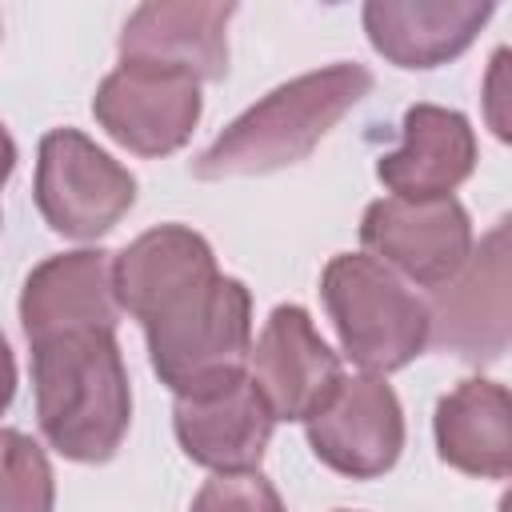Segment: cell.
Segmentation results:
<instances>
[{"mask_svg": "<svg viewBox=\"0 0 512 512\" xmlns=\"http://www.w3.org/2000/svg\"><path fill=\"white\" fill-rule=\"evenodd\" d=\"M312 452L340 476H384L404 448V412L380 376H344L332 400L304 420Z\"/></svg>", "mask_w": 512, "mask_h": 512, "instance_id": "9", "label": "cell"}, {"mask_svg": "<svg viewBox=\"0 0 512 512\" xmlns=\"http://www.w3.org/2000/svg\"><path fill=\"white\" fill-rule=\"evenodd\" d=\"M220 272L208 240L184 224H160L136 236L112 260V288L120 312L148 320L164 300L184 292L188 284Z\"/></svg>", "mask_w": 512, "mask_h": 512, "instance_id": "16", "label": "cell"}, {"mask_svg": "<svg viewBox=\"0 0 512 512\" xmlns=\"http://www.w3.org/2000/svg\"><path fill=\"white\" fill-rule=\"evenodd\" d=\"M320 288L344 352L368 376L396 372L428 348V304L372 256H332Z\"/></svg>", "mask_w": 512, "mask_h": 512, "instance_id": "4", "label": "cell"}, {"mask_svg": "<svg viewBox=\"0 0 512 512\" xmlns=\"http://www.w3.org/2000/svg\"><path fill=\"white\" fill-rule=\"evenodd\" d=\"M136 200V176L76 128H52L36 160V208L52 232L96 240Z\"/></svg>", "mask_w": 512, "mask_h": 512, "instance_id": "5", "label": "cell"}, {"mask_svg": "<svg viewBox=\"0 0 512 512\" xmlns=\"http://www.w3.org/2000/svg\"><path fill=\"white\" fill-rule=\"evenodd\" d=\"M12 168H16V144H12L8 128L0 124V188H4V180L12 176Z\"/></svg>", "mask_w": 512, "mask_h": 512, "instance_id": "21", "label": "cell"}, {"mask_svg": "<svg viewBox=\"0 0 512 512\" xmlns=\"http://www.w3.org/2000/svg\"><path fill=\"white\" fill-rule=\"evenodd\" d=\"M372 72L360 64H328L320 72H304L244 116H236L192 164L196 180H224V176H264L288 164H300L332 124L368 96Z\"/></svg>", "mask_w": 512, "mask_h": 512, "instance_id": "2", "label": "cell"}, {"mask_svg": "<svg viewBox=\"0 0 512 512\" xmlns=\"http://www.w3.org/2000/svg\"><path fill=\"white\" fill-rule=\"evenodd\" d=\"M340 512H344V508H340Z\"/></svg>", "mask_w": 512, "mask_h": 512, "instance_id": "22", "label": "cell"}, {"mask_svg": "<svg viewBox=\"0 0 512 512\" xmlns=\"http://www.w3.org/2000/svg\"><path fill=\"white\" fill-rule=\"evenodd\" d=\"M492 16V4L476 0H372L364 4V28L372 48L400 64V68H436L452 56H460L484 20Z\"/></svg>", "mask_w": 512, "mask_h": 512, "instance_id": "15", "label": "cell"}, {"mask_svg": "<svg viewBox=\"0 0 512 512\" xmlns=\"http://www.w3.org/2000/svg\"><path fill=\"white\" fill-rule=\"evenodd\" d=\"M28 344L44 440L80 464L112 460L132 420V392L116 332L60 328Z\"/></svg>", "mask_w": 512, "mask_h": 512, "instance_id": "1", "label": "cell"}, {"mask_svg": "<svg viewBox=\"0 0 512 512\" xmlns=\"http://www.w3.org/2000/svg\"><path fill=\"white\" fill-rule=\"evenodd\" d=\"M360 240L372 252V260L384 264L388 272H400L424 288H440L464 268L472 252V224L452 196L440 200L384 196L368 204Z\"/></svg>", "mask_w": 512, "mask_h": 512, "instance_id": "7", "label": "cell"}, {"mask_svg": "<svg viewBox=\"0 0 512 512\" xmlns=\"http://www.w3.org/2000/svg\"><path fill=\"white\" fill-rule=\"evenodd\" d=\"M476 164L472 124L436 104H412L404 112V140L396 152L380 156L376 176L392 196L404 200H440L468 180Z\"/></svg>", "mask_w": 512, "mask_h": 512, "instance_id": "14", "label": "cell"}, {"mask_svg": "<svg viewBox=\"0 0 512 512\" xmlns=\"http://www.w3.org/2000/svg\"><path fill=\"white\" fill-rule=\"evenodd\" d=\"M92 112L100 128L128 152L168 156L200 120V80L180 68L120 60V68L96 88Z\"/></svg>", "mask_w": 512, "mask_h": 512, "instance_id": "6", "label": "cell"}, {"mask_svg": "<svg viewBox=\"0 0 512 512\" xmlns=\"http://www.w3.org/2000/svg\"><path fill=\"white\" fill-rule=\"evenodd\" d=\"M12 396H16V360H12L8 340L0 336V416H4V408L12 404Z\"/></svg>", "mask_w": 512, "mask_h": 512, "instance_id": "20", "label": "cell"}, {"mask_svg": "<svg viewBox=\"0 0 512 512\" xmlns=\"http://www.w3.org/2000/svg\"><path fill=\"white\" fill-rule=\"evenodd\" d=\"M248 364H252L248 380L264 396L272 420L316 416L344 380L336 352L320 340L312 316L296 304L272 308L260 340L252 344Z\"/></svg>", "mask_w": 512, "mask_h": 512, "instance_id": "10", "label": "cell"}, {"mask_svg": "<svg viewBox=\"0 0 512 512\" xmlns=\"http://www.w3.org/2000/svg\"><path fill=\"white\" fill-rule=\"evenodd\" d=\"M176 440L212 472H256L272 440V412L248 376L200 396H176Z\"/></svg>", "mask_w": 512, "mask_h": 512, "instance_id": "11", "label": "cell"}, {"mask_svg": "<svg viewBox=\"0 0 512 512\" xmlns=\"http://www.w3.org/2000/svg\"><path fill=\"white\" fill-rule=\"evenodd\" d=\"M436 448L456 472L504 480L512 472V400L496 380H464L436 404Z\"/></svg>", "mask_w": 512, "mask_h": 512, "instance_id": "17", "label": "cell"}, {"mask_svg": "<svg viewBox=\"0 0 512 512\" xmlns=\"http://www.w3.org/2000/svg\"><path fill=\"white\" fill-rule=\"evenodd\" d=\"M192 512H284V500L260 472H216L196 492Z\"/></svg>", "mask_w": 512, "mask_h": 512, "instance_id": "19", "label": "cell"}, {"mask_svg": "<svg viewBox=\"0 0 512 512\" xmlns=\"http://www.w3.org/2000/svg\"><path fill=\"white\" fill-rule=\"evenodd\" d=\"M120 304L112 288V256L108 252H60L28 272L20 292V324L24 336L36 340L60 328H108L116 332Z\"/></svg>", "mask_w": 512, "mask_h": 512, "instance_id": "13", "label": "cell"}, {"mask_svg": "<svg viewBox=\"0 0 512 512\" xmlns=\"http://www.w3.org/2000/svg\"><path fill=\"white\" fill-rule=\"evenodd\" d=\"M140 324L152 368L176 396H200L248 376L252 296L236 276L212 272L164 300Z\"/></svg>", "mask_w": 512, "mask_h": 512, "instance_id": "3", "label": "cell"}, {"mask_svg": "<svg viewBox=\"0 0 512 512\" xmlns=\"http://www.w3.org/2000/svg\"><path fill=\"white\" fill-rule=\"evenodd\" d=\"M56 484L44 448L16 432H0V512H52Z\"/></svg>", "mask_w": 512, "mask_h": 512, "instance_id": "18", "label": "cell"}, {"mask_svg": "<svg viewBox=\"0 0 512 512\" xmlns=\"http://www.w3.org/2000/svg\"><path fill=\"white\" fill-rule=\"evenodd\" d=\"M428 344L460 360H496L508 348V224L500 220L464 268L428 304Z\"/></svg>", "mask_w": 512, "mask_h": 512, "instance_id": "8", "label": "cell"}, {"mask_svg": "<svg viewBox=\"0 0 512 512\" xmlns=\"http://www.w3.org/2000/svg\"><path fill=\"white\" fill-rule=\"evenodd\" d=\"M236 4L160 0L140 4L120 32V60L180 68L196 80H220L228 72V20Z\"/></svg>", "mask_w": 512, "mask_h": 512, "instance_id": "12", "label": "cell"}]
</instances>
